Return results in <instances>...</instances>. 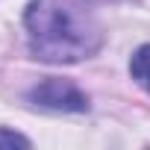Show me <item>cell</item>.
<instances>
[{
    "instance_id": "3957f363",
    "label": "cell",
    "mask_w": 150,
    "mask_h": 150,
    "mask_svg": "<svg viewBox=\"0 0 150 150\" xmlns=\"http://www.w3.org/2000/svg\"><path fill=\"white\" fill-rule=\"evenodd\" d=\"M129 77L144 91H150V44H141L132 53V59H129Z\"/></svg>"
},
{
    "instance_id": "277c9868",
    "label": "cell",
    "mask_w": 150,
    "mask_h": 150,
    "mask_svg": "<svg viewBox=\"0 0 150 150\" xmlns=\"http://www.w3.org/2000/svg\"><path fill=\"white\" fill-rule=\"evenodd\" d=\"M0 147H30V138L15 132V129H6L0 127Z\"/></svg>"
},
{
    "instance_id": "6da1fadb",
    "label": "cell",
    "mask_w": 150,
    "mask_h": 150,
    "mask_svg": "<svg viewBox=\"0 0 150 150\" xmlns=\"http://www.w3.org/2000/svg\"><path fill=\"white\" fill-rule=\"evenodd\" d=\"M30 53L41 62L71 65L100 50V27L65 0H33L24 12Z\"/></svg>"
},
{
    "instance_id": "7a4b0ae2",
    "label": "cell",
    "mask_w": 150,
    "mask_h": 150,
    "mask_svg": "<svg viewBox=\"0 0 150 150\" xmlns=\"http://www.w3.org/2000/svg\"><path fill=\"white\" fill-rule=\"evenodd\" d=\"M27 100L33 106H41V109H50V112H86L88 109L86 91L77 83L59 80V77H47L38 86H33L27 91Z\"/></svg>"
}]
</instances>
